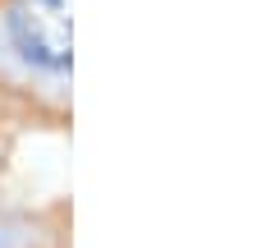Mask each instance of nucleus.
Wrapping results in <instances>:
<instances>
[{
    "mask_svg": "<svg viewBox=\"0 0 262 248\" xmlns=\"http://www.w3.org/2000/svg\"><path fill=\"white\" fill-rule=\"evenodd\" d=\"M9 37L23 51V60L51 74L69 69V0H14Z\"/></svg>",
    "mask_w": 262,
    "mask_h": 248,
    "instance_id": "nucleus-1",
    "label": "nucleus"
}]
</instances>
